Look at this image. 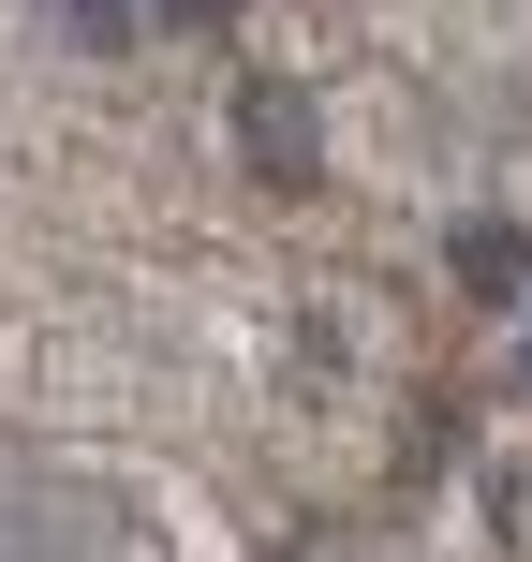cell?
Returning a JSON list of instances; mask_svg holds the SVG:
<instances>
[{
    "instance_id": "6da1fadb",
    "label": "cell",
    "mask_w": 532,
    "mask_h": 562,
    "mask_svg": "<svg viewBox=\"0 0 532 562\" xmlns=\"http://www.w3.org/2000/svg\"><path fill=\"white\" fill-rule=\"evenodd\" d=\"M237 148H252L281 193H296V178L326 164V134H310V104H296V89H237Z\"/></svg>"
},
{
    "instance_id": "7a4b0ae2",
    "label": "cell",
    "mask_w": 532,
    "mask_h": 562,
    "mask_svg": "<svg viewBox=\"0 0 532 562\" xmlns=\"http://www.w3.org/2000/svg\"><path fill=\"white\" fill-rule=\"evenodd\" d=\"M459 281H474V296H518V281H532V237L518 223H459Z\"/></svg>"
}]
</instances>
